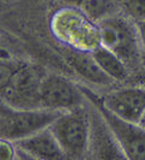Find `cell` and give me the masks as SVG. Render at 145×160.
I'll return each mask as SVG.
<instances>
[{"mask_svg":"<svg viewBox=\"0 0 145 160\" xmlns=\"http://www.w3.org/2000/svg\"><path fill=\"white\" fill-rule=\"evenodd\" d=\"M93 110L94 118L91 117V140L89 153H97L96 158L99 159H126L102 116L94 107Z\"/></svg>","mask_w":145,"mask_h":160,"instance_id":"cell-11","label":"cell"},{"mask_svg":"<svg viewBox=\"0 0 145 160\" xmlns=\"http://www.w3.org/2000/svg\"><path fill=\"white\" fill-rule=\"evenodd\" d=\"M62 53L69 66L82 80L89 82V84L99 86V87H108L114 82L100 69L94 57L92 56V52L80 51V49L63 46Z\"/></svg>","mask_w":145,"mask_h":160,"instance_id":"cell-10","label":"cell"},{"mask_svg":"<svg viewBox=\"0 0 145 160\" xmlns=\"http://www.w3.org/2000/svg\"><path fill=\"white\" fill-rule=\"evenodd\" d=\"M4 2H8V1H11V0H3Z\"/></svg>","mask_w":145,"mask_h":160,"instance_id":"cell-18","label":"cell"},{"mask_svg":"<svg viewBox=\"0 0 145 160\" xmlns=\"http://www.w3.org/2000/svg\"><path fill=\"white\" fill-rule=\"evenodd\" d=\"M119 8L133 22L145 21V0H119Z\"/></svg>","mask_w":145,"mask_h":160,"instance_id":"cell-14","label":"cell"},{"mask_svg":"<svg viewBox=\"0 0 145 160\" xmlns=\"http://www.w3.org/2000/svg\"><path fill=\"white\" fill-rule=\"evenodd\" d=\"M17 157L22 154L24 159L59 160L67 159L63 149L56 140L50 128L44 129L30 136L15 142Z\"/></svg>","mask_w":145,"mask_h":160,"instance_id":"cell-9","label":"cell"},{"mask_svg":"<svg viewBox=\"0 0 145 160\" xmlns=\"http://www.w3.org/2000/svg\"><path fill=\"white\" fill-rule=\"evenodd\" d=\"M75 6L96 23L119 12L115 0H76Z\"/></svg>","mask_w":145,"mask_h":160,"instance_id":"cell-13","label":"cell"},{"mask_svg":"<svg viewBox=\"0 0 145 160\" xmlns=\"http://www.w3.org/2000/svg\"><path fill=\"white\" fill-rule=\"evenodd\" d=\"M100 45L115 52L129 70L143 66L136 22L117 12L99 22Z\"/></svg>","mask_w":145,"mask_h":160,"instance_id":"cell-3","label":"cell"},{"mask_svg":"<svg viewBox=\"0 0 145 160\" xmlns=\"http://www.w3.org/2000/svg\"><path fill=\"white\" fill-rule=\"evenodd\" d=\"M67 159H80L89 151L91 114L85 107L64 111L48 127Z\"/></svg>","mask_w":145,"mask_h":160,"instance_id":"cell-5","label":"cell"},{"mask_svg":"<svg viewBox=\"0 0 145 160\" xmlns=\"http://www.w3.org/2000/svg\"><path fill=\"white\" fill-rule=\"evenodd\" d=\"M50 28L62 46L92 52L100 45L99 24L76 6L59 8L51 18Z\"/></svg>","mask_w":145,"mask_h":160,"instance_id":"cell-2","label":"cell"},{"mask_svg":"<svg viewBox=\"0 0 145 160\" xmlns=\"http://www.w3.org/2000/svg\"><path fill=\"white\" fill-rule=\"evenodd\" d=\"M137 32H138V40H139V48H140V57H142V63L145 68V21L137 22Z\"/></svg>","mask_w":145,"mask_h":160,"instance_id":"cell-16","label":"cell"},{"mask_svg":"<svg viewBox=\"0 0 145 160\" xmlns=\"http://www.w3.org/2000/svg\"><path fill=\"white\" fill-rule=\"evenodd\" d=\"M89 102L102 116L111 131L114 138L121 148L125 158L129 160H145V130L139 123H133L108 110L102 104L100 98L91 89L82 87Z\"/></svg>","mask_w":145,"mask_h":160,"instance_id":"cell-6","label":"cell"},{"mask_svg":"<svg viewBox=\"0 0 145 160\" xmlns=\"http://www.w3.org/2000/svg\"><path fill=\"white\" fill-rule=\"evenodd\" d=\"M61 113L46 107L19 108L1 101L0 137L16 142L47 129Z\"/></svg>","mask_w":145,"mask_h":160,"instance_id":"cell-4","label":"cell"},{"mask_svg":"<svg viewBox=\"0 0 145 160\" xmlns=\"http://www.w3.org/2000/svg\"><path fill=\"white\" fill-rule=\"evenodd\" d=\"M139 124L143 127V129L145 130V112L144 114H143V117H142V119H140V122H139Z\"/></svg>","mask_w":145,"mask_h":160,"instance_id":"cell-17","label":"cell"},{"mask_svg":"<svg viewBox=\"0 0 145 160\" xmlns=\"http://www.w3.org/2000/svg\"><path fill=\"white\" fill-rule=\"evenodd\" d=\"M0 158L3 160L17 159V147L13 141L1 138V141H0Z\"/></svg>","mask_w":145,"mask_h":160,"instance_id":"cell-15","label":"cell"},{"mask_svg":"<svg viewBox=\"0 0 145 160\" xmlns=\"http://www.w3.org/2000/svg\"><path fill=\"white\" fill-rule=\"evenodd\" d=\"M92 56L104 73L114 82L125 81L129 76V68L115 52L103 45H99L92 51Z\"/></svg>","mask_w":145,"mask_h":160,"instance_id":"cell-12","label":"cell"},{"mask_svg":"<svg viewBox=\"0 0 145 160\" xmlns=\"http://www.w3.org/2000/svg\"><path fill=\"white\" fill-rule=\"evenodd\" d=\"M99 98L108 110L133 123H139L145 112V87H122Z\"/></svg>","mask_w":145,"mask_h":160,"instance_id":"cell-8","label":"cell"},{"mask_svg":"<svg viewBox=\"0 0 145 160\" xmlns=\"http://www.w3.org/2000/svg\"><path fill=\"white\" fill-rule=\"evenodd\" d=\"M45 75L46 73L35 64L3 63L1 101L19 108L42 107L41 84Z\"/></svg>","mask_w":145,"mask_h":160,"instance_id":"cell-1","label":"cell"},{"mask_svg":"<svg viewBox=\"0 0 145 160\" xmlns=\"http://www.w3.org/2000/svg\"><path fill=\"white\" fill-rule=\"evenodd\" d=\"M85 101L87 98L79 84L62 75H45L41 84L42 107L64 112L85 107Z\"/></svg>","mask_w":145,"mask_h":160,"instance_id":"cell-7","label":"cell"}]
</instances>
